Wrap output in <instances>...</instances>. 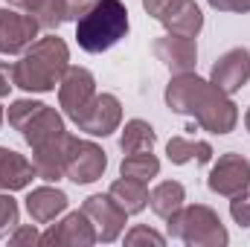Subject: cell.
I'll use <instances>...</instances> for the list:
<instances>
[{
  "mask_svg": "<svg viewBox=\"0 0 250 247\" xmlns=\"http://www.w3.org/2000/svg\"><path fill=\"white\" fill-rule=\"evenodd\" d=\"M166 105L175 114H187L209 134H230L239 123L236 102L218 90L212 82L195 76V73H178L166 84Z\"/></svg>",
  "mask_w": 250,
  "mask_h": 247,
  "instance_id": "cell-1",
  "label": "cell"
},
{
  "mask_svg": "<svg viewBox=\"0 0 250 247\" xmlns=\"http://www.w3.org/2000/svg\"><path fill=\"white\" fill-rule=\"evenodd\" d=\"M67 62H70V50L59 35L38 38L32 47H26L21 62L12 64V82L26 93H50L64 79L70 67Z\"/></svg>",
  "mask_w": 250,
  "mask_h": 247,
  "instance_id": "cell-2",
  "label": "cell"
},
{
  "mask_svg": "<svg viewBox=\"0 0 250 247\" xmlns=\"http://www.w3.org/2000/svg\"><path fill=\"white\" fill-rule=\"evenodd\" d=\"M128 35V9L123 0H96L76 21V41L84 53H105Z\"/></svg>",
  "mask_w": 250,
  "mask_h": 247,
  "instance_id": "cell-3",
  "label": "cell"
},
{
  "mask_svg": "<svg viewBox=\"0 0 250 247\" xmlns=\"http://www.w3.org/2000/svg\"><path fill=\"white\" fill-rule=\"evenodd\" d=\"M169 221V236L181 239L184 245L192 247H224L230 242L218 212L212 206L204 204H192V206H181L175 215L166 218Z\"/></svg>",
  "mask_w": 250,
  "mask_h": 247,
  "instance_id": "cell-4",
  "label": "cell"
},
{
  "mask_svg": "<svg viewBox=\"0 0 250 247\" xmlns=\"http://www.w3.org/2000/svg\"><path fill=\"white\" fill-rule=\"evenodd\" d=\"M9 125L15 131H21V137L29 143V148H41L53 140H59L64 131L62 114L44 102H32V99H15L9 105Z\"/></svg>",
  "mask_w": 250,
  "mask_h": 247,
  "instance_id": "cell-5",
  "label": "cell"
},
{
  "mask_svg": "<svg viewBox=\"0 0 250 247\" xmlns=\"http://www.w3.org/2000/svg\"><path fill=\"white\" fill-rule=\"evenodd\" d=\"M108 169V157L105 151L90 143V140H79L70 134L67 140V160H64V178H70L73 184L84 186V184H93L105 175Z\"/></svg>",
  "mask_w": 250,
  "mask_h": 247,
  "instance_id": "cell-6",
  "label": "cell"
},
{
  "mask_svg": "<svg viewBox=\"0 0 250 247\" xmlns=\"http://www.w3.org/2000/svg\"><path fill=\"white\" fill-rule=\"evenodd\" d=\"M143 9L175 35L195 38L204 26V15L195 0H143Z\"/></svg>",
  "mask_w": 250,
  "mask_h": 247,
  "instance_id": "cell-7",
  "label": "cell"
},
{
  "mask_svg": "<svg viewBox=\"0 0 250 247\" xmlns=\"http://www.w3.org/2000/svg\"><path fill=\"white\" fill-rule=\"evenodd\" d=\"M38 18L29 15V12H18V9H0V53L6 56H15V53H23L26 47L35 44L38 38Z\"/></svg>",
  "mask_w": 250,
  "mask_h": 247,
  "instance_id": "cell-8",
  "label": "cell"
},
{
  "mask_svg": "<svg viewBox=\"0 0 250 247\" xmlns=\"http://www.w3.org/2000/svg\"><path fill=\"white\" fill-rule=\"evenodd\" d=\"M120 123H123V105L114 93H96L87 102V108L76 117L79 131L90 137H108L120 128Z\"/></svg>",
  "mask_w": 250,
  "mask_h": 247,
  "instance_id": "cell-9",
  "label": "cell"
},
{
  "mask_svg": "<svg viewBox=\"0 0 250 247\" xmlns=\"http://www.w3.org/2000/svg\"><path fill=\"white\" fill-rule=\"evenodd\" d=\"M207 186H209V192L224 195V198H233V195L250 189V160L236 154V151L221 154L218 163L209 169Z\"/></svg>",
  "mask_w": 250,
  "mask_h": 247,
  "instance_id": "cell-10",
  "label": "cell"
},
{
  "mask_svg": "<svg viewBox=\"0 0 250 247\" xmlns=\"http://www.w3.org/2000/svg\"><path fill=\"white\" fill-rule=\"evenodd\" d=\"M82 209H84V215L90 218V224H93L99 242H117V239H120L128 212L111 198V192H108V195H90V198L82 204Z\"/></svg>",
  "mask_w": 250,
  "mask_h": 247,
  "instance_id": "cell-11",
  "label": "cell"
},
{
  "mask_svg": "<svg viewBox=\"0 0 250 247\" xmlns=\"http://www.w3.org/2000/svg\"><path fill=\"white\" fill-rule=\"evenodd\" d=\"M209 82L224 90L227 96H233L236 90H242L250 82V50L248 47H233L224 56H218L212 70H209Z\"/></svg>",
  "mask_w": 250,
  "mask_h": 247,
  "instance_id": "cell-12",
  "label": "cell"
},
{
  "mask_svg": "<svg viewBox=\"0 0 250 247\" xmlns=\"http://www.w3.org/2000/svg\"><path fill=\"white\" fill-rule=\"evenodd\" d=\"M96 96V79L84 67H67L64 79L59 82V102L64 114L76 123V117L87 108V102Z\"/></svg>",
  "mask_w": 250,
  "mask_h": 247,
  "instance_id": "cell-13",
  "label": "cell"
},
{
  "mask_svg": "<svg viewBox=\"0 0 250 247\" xmlns=\"http://www.w3.org/2000/svg\"><path fill=\"white\" fill-rule=\"evenodd\" d=\"M151 53L166 70H172V76L192 73L195 64H198V47H195V38H189V35L169 32V35H163L151 44Z\"/></svg>",
  "mask_w": 250,
  "mask_h": 247,
  "instance_id": "cell-14",
  "label": "cell"
},
{
  "mask_svg": "<svg viewBox=\"0 0 250 247\" xmlns=\"http://www.w3.org/2000/svg\"><path fill=\"white\" fill-rule=\"evenodd\" d=\"M93 242H99V239H96V230H93L90 218L84 215V209L70 212L64 221L53 224V227L41 236V245H56V247H62V245L87 247V245H93Z\"/></svg>",
  "mask_w": 250,
  "mask_h": 247,
  "instance_id": "cell-15",
  "label": "cell"
},
{
  "mask_svg": "<svg viewBox=\"0 0 250 247\" xmlns=\"http://www.w3.org/2000/svg\"><path fill=\"white\" fill-rule=\"evenodd\" d=\"M32 178H38L32 160H26L23 154L0 145V192L26 189V186L32 184Z\"/></svg>",
  "mask_w": 250,
  "mask_h": 247,
  "instance_id": "cell-16",
  "label": "cell"
},
{
  "mask_svg": "<svg viewBox=\"0 0 250 247\" xmlns=\"http://www.w3.org/2000/svg\"><path fill=\"white\" fill-rule=\"evenodd\" d=\"M67 140L70 134H62L59 140L41 145V148H32V166H35V175L47 184H56L64 178V160H67Z\"/></svg>",
  "mask_w": 250,
  "mask_h": 247,
  "instance_id": "cell-17",
  "label": "cell"
},
{
  "mask_svg": "<svg viewBox=\"0 0 250 247\" xmlns=\"http://www.w3.org/2000/svg\"><path fill=\"white\" fill-rule=\"evenodd\" d=\"M67 209V195L56 186H38L26 195V212L35 224H50Z\"/></svg>",
  "mask_w": 250,
  "mask_h": 247,
  "instance_id": "cell-18",
  "label": "cell"
},
{
  "mask_svg": "<svg viewBox=\"0 0 250 247\" xmlns=\"http://www.w3.org/2000/svg\"><path fill=\"white\" fill-rule=\"evenodd\" d=\"M96 0H44L41 12L35 15L44 29H59L67 21H79Z\"/></svg>",
  "mask_w": 250,
  "mask_h": 247,
  "instance_id": "cell-19",
  "label": "cell"
},
{
  "mask_svg": "<svg viewBox=\"0 0 250 247\" xmlns=\"http://www.w3.org/2000/svg\"><path fill=\"white\" fill-rule=\"evenodd\" d=\"M166 154H169V160H172L175 166H184V163H192V160H195L198 166H204V163L212 160V145L204 143V140L172 137V140L166 143Z\"/></svg>",
  "mask_w": 250,
  "mask_h": 247,
  "instance_id": "cell-20",
  "label": "cell"
},
{
  "mask_svg": "<svg viewBox=\"0 0 250 247\" xmlns=\"http://www.w3.org/2000/svg\"><path fill=\"white\" fill-rule=\"evenodd\" d=\"M111 198L123 206L128 215H137V212H143L146 206H148V189L143 181H134V178H120V181H114L111 184Z\"/></svg>",
  "mask_w": 250,
  "mask_h": 247,
  "instance_id": "cell-21",
  "label": "cell"
},
{
  "mask_svg": "<svg viewBox=\"0 0 250 247\" xmlns=\"http://www.w3.org/2000/svg\"><path fill=\"white\" fill-rule=\"evenodd\" d=\"M184 201H187V189L178 181H163V184H157L148 192V204H151L154 215H160V218L175 215L184 206Z\"/></svg>",
  "mask_w": 250,
  "mask_h": 247,
  "instance_id": "cell-22",
  "label": "cell"
},
{
  "mask_svg": "<svg viewBox=\"0 0 250 247\" xmlns=\"http://www.w3.org/2000/svg\"><path fill=\"white\" fill-rule=\"evenodd\" d=\"M154 143H157V134H154V128L146 120L125 123L123 137H120V148H123L125 154H131V151H151Z\"/></svg>",
  "mask_w": 250,
  "mask_h": 247,
  "instance_id": "cell-23",
  "label": "cell"
},
{
  "mask_svg": "<svg viewBox=\"0 0 250 247\" xmlns=\"http://www.w3.org/2000/svg\"><path fill=\"white\" fill-rule=\"evenodd\" d=\"M160 172V160L151 154V151H131L123 157V166H120V175L123 178H134V181H151L157 178Z\"/></svg>",
  "mask_w": 250,
  "mask_h": 247,
  "instance_id": "cell-24",
  "label": "cell"
},
{
  "mask_svg": "<svg viewBox=\"0 0 250 247\" xmlns=\"http://www.w3.org/2000/svg\"><path fill=\"white\" fill-rule=\"evenodd\" d=\"M18 218H21L18 201L12 195H0V239H6L18 227Z\"/></svg>",
  "mask_w": 250,
  "mask_h": 247,
  "instance_id": "cell-25",
  "label": "cell"
},
{
  "mask_svg": "<svg viewBox=\"0 0 250 247\" xmlns=\"http://www.w3.org/2000/svg\"><path fill=\"white\" fill-rule=\"evenodd\" d=\"M125 245L137 247V245H154V247H163L166 245V239L157 233V230H151V227H143V224H137V227H131L128 233H125Z\"/></svg>",
  "mask_w": 250,
  "mask_h": 247,
  "instance_id": "cell-26",
  "label": "cell"
},
{
  "mask_svg": "<svg viewBox=\"0 0 250 247\" xmlns=\"http://www.w3.org/2000/svg\"><path fill=\"white\" fill-rule=\"evenodd\" d=\"M230 215H233V221L239 224V227H250V192H239V195H233V201H230Z\"/></svg>",
  "mask_w": 250,
  "mask_h": 247,
  "instance_id": "cell-27",
  "label": "cell"
},
{
  "mask_svg": "<svg viewBox=\"0 0 250 247\" xmlns=\"http://www.w3.org/2000/svg\"><path fill=\"white\" fill-rule=\"evenodd\" d=\"M9 245L21 247V245H41V236H38V230L32 227V224H26V227H15L12 233H9Z\"/></svg>",
  "mask_w": 250,
  "mask_h": 247,
  "instance_id": "cell-28",
  "label": "cell"
},
{
  "mask_svg": "<svg viewBox=\"0 0 250 247\" xmlns=\"http://www.w3.org/2000/svg\"><path fill=\"white\" fill-rule=\"evenodd\" d=\"M218 12H250V0H207Z\"/></svg>",
  "mask_w": 250,
  "mask_h": 247,
  "instance_id": "cell-29",
  "label": "cell"
},
{
  "mask_svg": "<svg viewBox=\"0 0 250 247\" xmlns=\"http://www.w3.org/2000/svg\"><path fill=\"white\" fill-rule=\"evenodd\" d=\"M15 87V82H12V64L0 62V99L3 96H9V90Z\"/></svg>",
  "mask_w": 250,
  "mask_h": 247,
  "instance_id": "cell-30",
  "label": "cell"
},
{
  "mask_svg": "<svg viewBox=\"0 0 250 247\" xmlns=\"http://www.w3.org/2000/svg\"><path fill=\"white\" fill-rule=\"evenodd\" d=\"M6 3L15 6V9H21V12H29V15H38L41 6H44V0H6Z\"/></svg>",
  "mask_w": 250,
  "mask_h": 247,
  "instance_id": "cell-31",
  "label": "cell"
},
{
  "mask_svg": "<svg viewBox=\"0 0 250 247\" xmlns=\"http://www.w3.org/2000/svg\"><path fill=\"white\" fill-rule=\"evenodd\" d=\"M245 125H248V131H250V108H248V114H245Z\"/></svg>",
  "mask_w": 250,
  "mask_h": 247,
  "instance_id": "cell-32",
  "label": "cell"
},
{
  "mask_svg": "<svg viewBox=\"0 0 250 247\" xmlns=\"http://www.w3.org/2000/svg\"><path fill=\"white\" fill-rule=\"evenodd\" d=\"M0 125H3V105H0Z\"/></svg>",
  "mask_w": 250,
  "mask_h": 247,
  "instance_id": "cell-33",
  "label": "cell"
}]
</instances>
